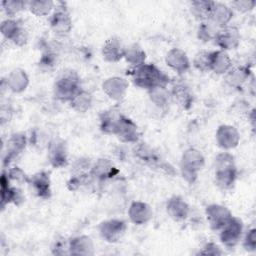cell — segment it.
Wrapping results in <instances>:
<instances>
[{
	"label": "cell",
	"mask_w": 256,
	"mask_h": 256,
	"mask_svg": "<svg viewBox=\"0 0 256 256\" xmlns=\"http://www.w3.org/2000/svg\"><path fill=\"white\" fill-rule=\"evenodd\" d=\"M240 134L232 125H221L216 131V143L223 150H231L239 144Z\"/></svg>",
	"instance_id": "obj_11"
},
{
	"label": "cell",
	"mask_w": 256,
	"mask_h": 256,
	"mask_svg": "<svg viewBox=\"0 0 256 256\" xmlns=\"http://www.w3.org/2000/svg\"><path fill=\"white\" fill-rule=\"evenodd\" d=\"M28 1L23 0H6L2 1V7L9 18H13L17 13L27 7Z\"/></svg>",
	"instance_id": "obj_38"
},
{
	"label": "cell",
	"mask_w": 256,
	"mask_h": 256,
	"mask_svg": "<svg viewBox=\"0 0 256 256\" xmlns=\"http://www.w3.org/2000/svg\"><path fill=\"white\" fill-rule=\"evenodd\" d=\"M6 173H7V176L10 181L16 182L18 184L28 183L29 176H27L25 174V172L22 169H20L19 167H13V168L9 169V171H7Z\"/></svg>",
	"instance_id": "obj_41"
},
{
	"label": "cell",
	"mask_w": 256,
	"mask_h": 256,
	"mask_svg": "<svg viewBox=\"0 0 256 256\" xmlns=\"http://www.w3.org/2000/svg\"><path fill=\"white\" fill-rule=\"evenodd\" d=\"M205 215L212 230L220 231L233 217L231 211L220 204H210L205 209Z\"/></svg>",
	"instance_id": "obj_6"
},
{
	"label": "cell",
	"mask_w": 256,
	"mask_h": 256,
	"mask_svg": "<svg viewBox=\"0 0 256 256\" xmlns=\"http://www.w3.org/2000/svg\"><path fill=\"white\" fill-rule=\"evenodd\" d=\"M19 201H23L21 190L11 186L7 173L3 172L1 176V207L4 208L9 203L19 204Z\"/></svg>",
	"instance_id": "obj_21"
},
{
	"label": "cell",
	"mask_w": 256,
	"mask_h": 256,
	"mask_svg": "<svg viewBox=\"0 0 256 256\" xmlns=\"http://www.w3.org/2000/svg\"><path fill=\"white\" fill-rule=\"evenodd\" d=\"M166 211L173 220L182 221L188 217L190 207L181 196L174 195L167 201Z\"/></svg>",
	"instance_id": "obj_20"
},
{
	"label": "cell",
	"mask_w": 256,
	"mask_h": 256,
	"mask_svg": "<svg viewBox=\"0 0 256 256\" xmlns=\"http://www.w3.org/2000/svg\"><path fill=\"white\" fill-rule=\"evenodd\" d=\"M128 216L132 223L136 225H143L152 219L153 210L151 206L145 202L134 201L129 206Z\"/></svg>",
	"instance_id": "obj_16"
},
{
	"label": "cell",
	"mask_w": 256,
	"mask_h": 256,
	"mask_svg": "<svg viewBox=\"0 0 256 256\" xmlns=\"http://www.w3.org/2000/svg\"><path fill=\"white\" fill-rule=\"evenodd\" d=\"M232 67V60L228 53L223 50L212 51L210 71L216 74H226Z\"/></svg>",
	"instance_id": "obj_28"
},
{
	"label": "cell",
	"mask_w": 256,
	"mask_h": 256,
	"mask_svg": "<svg viewBox=\"0 0 256 256\" xmlns=\"http://www.w3.org/2000/svg\"><path fill=\"white\" fill-rule=\"evenodd\" d=\"M33 193L41 198L48 199L51 196V181L50 176L45 171H40L29 177L28 183Z\"/></svg>",
	"instance_id": "obj_14"
},
{
	"label": "cell",
	"mask_w": 256,
	"mask_h": 256,
	"mask_svg": "<svg viewBox=\"0 0 256 256\" xmlns=\"http://www.w3.org/2000/svg\"><path fill=\"white\" fill-rule=\"evenodd\" d=\"M48 160L55 168H62L68 163V152L65 142L61 139H53L48 144Z\"/></svg>",
	"instance_id": "obj_12"
},
{
	"label": "cell",
	"mask_w": 256,
	"mask_h": 256,
	"mask_svg": "<svg viewBox=\"0 0 256 256\" xmlns=\"http://www.w3.org/2000/svg\"><path fill=\"white\" fill-rule=\"evenodd\" d=\"M214 176L216 185L227 190L233 187L237 178V169L234 156L225 151L219 153L214 160Z\"/></svg>",
	"instance_id": "obj_2"
},
{
	"label": "cell",
	"mask_w": 256,
	"mask_h": 256,
	"mask_svg": "<svg viewBox=\"0 0 256 256\" xmlns=\"http://www.w3.org/2000/svg\"><path fill=\"white\" fill-rule=\"evenodd\" d=\"M170 95L171 100H173L183 109H189L191 107L193 102V94L187 85L183 83L174 84L170 91Z\"/></svg>",
	"instance_id": "obj_26"
},
{
	"label": "cell",
	"mask_w": 256,
	"mask_h": 256,
	"mask_svg": "<svg viewBox=\"0 0 256 256\" xmlns=\"http://www.w3.org/2000/svg\"><path fill=\"white\" fill-rule=\"evenodd\" d=\"M132 80L137 87L147 91L158 86H167L170 82V78L157 66L147 63L134 68Z\"/></svg>",
	"instance_id": "obj_1"
},
{
	"label": "cell",
	"mask_w": 256,
	"mask_h": 256,
	"mask_svg": "<svg viewBox=\"0 0 256 256\" xmlns=\"http://www.w3.org/2000/svg\"><path fill=\"white\" fill-rule=\"evenodd\" d=\"M211 57H212V51H206V50L199 51L193 59L194 67L201 72L210 71Z\"/></svg>",
	"instance_id": "obj_37"
},
{
	"label": "cell",
	"mask_w": 256,
	"mask_h": 256,
	"mask_svg": "<svg viewBox=\"0 0 256 256\" xmlns=\"http://www.w3.org/2000/svg\"><path fill=\"white\" fill-rule=\"evenodd\" d=\"M231 5L235 10L241 13H246L251 11L255 7L256 2L254 0H237L233 1Z\"/></svg>",
	"instance_id": "obj_44"
},
{
	"label": "cell",
	"mask_w": 256,
	"mask_h": 256,
	"mask_svg": "<svg viewBox=\"0 0 256 256\" xmlns=\"http://www.w3.org/2000/svg\"><path fill=\"white\" fill-rule=\"evenodd\" d=\"M134 152L137 158L151 167H159L165 169L167 172H169V169L172 170V168H167V164L161 161L160 157L153 151V149L144 143L137 145L134 149Z\"/></svg>",
	"instance_id": "obj_22"
},
{
	"label": "cell",
	"mask_w": 256,
	"mask_h": 256,
	"mask_svg": "<svg viewBox=\"0 0 256 256\" xmlns=\"http://www.w3.org/2000/svg\"><path fill=\"white\" fill-rule=\"evenodd\" d=\"M80 77L75 71L64 72L55 82L54 96L63 102H70L73 97L81 90Z\"/></svg>",
	"instance_id": "obj_4"
},
{
	"label": "cell",
	"mask_w": 256,
	"mask_h": 256,
	"mask_svg": "<svg viewBox=\"0 0 256 256\" xmlns=\"http://www.w3.org/2000/svg\"><path fill=\"white\" fill-rule=\"evenodd\" d=\"M29 84V77L25 70L16 68L12 70L6 80L7 87L14 93L23 92Z\"/></svg>",
	"instance_id": "obj_27"
},
{
	"label": "cell",
	"mask_w": 256,
	"mask_h": 256,
	"mask_svg": "<svg viewBox=\"0 0 256 256\" xmlns=\"http://www.w3.org/2000/svg\"><path fill=\"white\" fill-rule=\"evenodd\" d=\"M26 143H27V139H26L25 134H23V133L13 134L7 141L6 157L3 160L4 165L9 164L19 154H21L23 152V150L25 149Z\"/></svg>",
	"instance_id": "obj_24"
},
{
	"label": "cell",
	"mask_w": 256,
	"mask_h": 256,
	"mask_svg": "<svg viewBox=\"0 0 256 256\" xmlns=\"http://www.w3.org/2000/svg\"><path fill=\"white\" fill-rule=\"evenodd\" d=\"M150 100L156 106L163 108L171 100L170 91L167 89V86H158L148 91Z\"/></svg>",
	"instance_id": "obj_33"
},
{
	"label": "cell",
	"mask_w": 256,
	"mask_h": 256,
	"mask_svg": "<svg viewBox=\"0 0 256 256\" xmlns=\"http://www.w3.org/2000/svg\"><path fill=\"white\" fill-rule=\"evenodd\" d=\"M57 65V54L52 52V51H46L45 53L42 54L40 61H39V66H41L43 69H52Z\"/></svg>",
	"instance_id": "obj_42"
},
{
	"label": "cell",
	"mask_w": 256,
	"mask_h": 256,
	"mask_svg": "<svg viewBox=\"0 0 256 256\" xmlns=\"http://www.w3.org/2000/svg\"><path fill=\"white\" fill-rule=\"evenodd\" d=\"M127 225L125 221L120 219H109L103 221L99 225L100 236L109 243L119 241L125 234Z\"/></svg>",
	"instance_id": "obj_9"
},
{
	"label": "cell",
	"mask_w": 256,
	"mask_h": 256,
	"mask_svg": "<svg viewBox=\"0 0 256 256\" xmlns=\"http://www.w3.org/2000/svg\"><path fill=\"white\" fill-rule=\"evenodd\" d=\"M125 46L120 39L111 37L107 39L102 47V56L108 62H118L124 57Z\"/></svg>",
	"instance_id": "obj_23"
},
{
	"label": "cell",
	"mask_w": 256,
	"mask_h": 256,
	"mask_svg": "<svg viewBox=\"0 0 256 256\" xmlns=\"http://www.w3.org/2000/svg\"><path fill=\"white\" fill-rule=\"evenodd\" d=\"M2 35L17 46H24L28 41V32L25 27L13 18L4 20L0 25Z\"/></svg>",
	"instance_id": "obj_5"
},
{
	"label": "cell",
	"mask_w": 256,
	"mask_h": 256,
	"mask_svg": "<svg viewBox=\"0 0 256 256\" xmlns=\"http://www.w3.org/2000/svg\"><path fill=\"white\" fill-rule=\"evenodd\" d=\"M166 64L178 74L187 72L190 68V60L187 54L179 48H172L165 57Z\"/></svg>",
	"instance_id": "obj_15"
},
{
	"label": "cell",
	"mask_w": 256,
	"mask_h": 256,
	"mask_svg": "<svg viewBox=\"0 0 256 256\" xmlns=\"http://www.w3.org/2000/svg\"><path fill=\"white\" fill-rule=\"evenodd\" d=\"M199 254H204V255H221L222 251L220 250L219 246L216 245L215 243H207L201 251H199Z\"/></svg>",
	"instance_id": "obj_45"
},
{
	"label": "cell",
	"mask_w": 256,
	"mask_h": 256,
	"mask_svg": "<svg viewBox=\"0 0 256 256\" xmlns=\"http://www.w3.org/2000/svg\"><path fill=\"white\" fill-rule=\"evenodd\" d=\"M243 233V222L237 217H232L230 221L220 230V240L222 244L228 248L236 246Z\"/></svg>",
	"instance_id": "obj_7"
},
{
	"label": "cell",
	"mask_w": 256,
	"mask_h": 256,
	"mask_svg": "<svg viewBox=\"0 0 256 256\" xmlns=\"http://www.w3.org/2000/svg\"><path fill=\"white\" fill-rule=\"evenodd\" d=\"M205 164V159L203 154L195 149H187L181 157L180 161V171L183 179L189 184H193L198 177L199 172L202 170Z\"/></svg>",
	"instance_id": "obj_3"
},
{
	"label": "cell",
	"mask_w": 256,
	"mask_h": 256,
	"mask_svg": "<svg viewBox=\"0 0 256 256\" xmlns=\"http://www.w3.org/2000/svg\"><path fill=\"white\" fill-rule=\"evenodd\" d=\"M240 32L235 26H225L219 29L217 32L214 41L220 50H234L240 44Z\"/></svg>",
	"instance_id": "obj_10"
},
{
	"label": "cell",
	"mask_w": 256,
	"mask_h": 256,
	"mask_svg": "<svg viewBox=\"0 0 256 256\" xmlns=\"http://www.w3.org/2000/svg\"><path fill=\"white\" fill-rule=\"evenodd\" d=\"M219 27L214 25L209 20H205L200 23L197 31V36L200 40L207 42L210 40H214L217 32L219 31Z\"/></svg>",
	"instance_id": "obj_36"
},
{
	"label": "cell",
	"mask_w": 256,
	"mask_h": 256,
	"mask_svg": "<svg viewBox=\"0 0 256 256\" xmlns=\"http://www.w3.org/2000/svg\"><path fill=\"white\" fill-rule=\"evenodd\" d=\"M92 165L93 163L89 158L81 157L77 159L72 166L71 176H85L89 174L91 171Z\"/></svg>",
	"instance_id": "obj_39"
},
{
	"label": "cell",
	"mask_w": 256,
	"mask_h": 256,
	"mask_svg": "<svg viewBox=\"0 0 256 256\" xmlns=\"http://www.w3.org/2000/svg\"><path fill=\"white\" fill-rule=\"evenodd\" d=\"M51 252L54 255H68L69 254V240H67L64 237L56 238L51 245Z\"/></svg>",
	"instance_id": "obj_40"
},
{
	"label": "cell",
	"mask_w": 256,
	"mask_h": 256,
	"mask_svg": "<svg viewBox=\"0 0 256 256\" xmlns=\"http://www.w3.org/2000/svg\"><path fill=\"white\" fill-rule=\"evenodd\" d=\"M54 2L51 0H32L27 2V8L35 16L42 17L48 15L54 7Z\"/></svg>",
	"instance_id": "obj_34"
},
{
	"label": "cell",
	"mask_w": 256,
	"mask_h": 256,
	"mask_svg": "<svg viewBox=\"0 0 256 256\" xmlns=\"http://www.w3.org/2000/svg\"><path fill=\"white\" fill-rule=\"evenodd\" d=\"M114 135L123 143H136L139 138L138 127L130 118L120 114L115 126Z\"/></svg>",
	"instance_id": "obj_8"
},
{
	"label": "cell",
	"mask_w": 256,
	"mask_h": 256,
	"mask_svg": "<svg viewBox=\"0 0 256 256\" xmlns=\"http://www.w3.org/2000/svg\"><path fill=\"white\" fill-rule=\"evenodd\" d=\"M212 4H213V1L195 0V1H192L190 4V11L196 19L203 22L207 20L209 17Z\"/></svg>",
	"instance_id": "obj_32"
},
{
	"label": "cell",
	"mask_w": 256,
	"mask_h": 256,
	"mask_svg": "<svg viewBox=\"0 0 256 256\" xmlns=\"http://www.w3.org/2000/svg\"><path fill=\"white\" fill-rule=\"evenodd\" d=\"M120 114H116L112 110L103 111L100 114V129L106 134H114L115 126Z\"/></svg>",
	"instance_id": "obj_35"
},
{
	"label": "cell",
	"mask_w": 256,
	"mask_h": 256,
	"mask_svg": "<svg viewBox=\"0 0 256 256\" xmlns=\"http://www.w3.org/2000/svg\"><path fill=\"white\" fill-rule=\"evenodd\" d=\"M69 103L71 108L76 112L85 113L92 106V95L88 91L81 89Z\"/></svg>",
	"instance_id": "obj_31"
},
{
	"label": "cell",
	"mask_w": 256,
	"mask_h": 256,
	"mask_svg": "<svg viewBox=\"0 0 256 256\" xmlns=\"http://www.w3.org/2000/svg\"><path fill=\"white\" fill-rule=\"evenodd\" d=\"M104 93L114 101H121L126 96L128 90V82L121 77L113 76L107 78L102 83Z\"/></svg>",
	"instance_id": "obj_13"
},
{
	"label": "cell",
	"mask_w": 256,
	"mask_h": 256,
	"mask_svg": "<svg viewBox=\"0 0 256 256\" xmlns=\"http://www.w3.org/2000/svg\"><path fill=\"white\" fill-rule=\"evenodd\" d=\"M123 58L126 60V62H128L130 65L136 68L145 63L146 53L141 48V46L134 43L129 46H125Z\"/></svg>",
	"instance_id": "obj_30"
},
{
	"label": "cell",
	"mask_w": 256,
	"mask_h": 256,
	"mask_svg": "<svg viewBox=\"0 0 256 256\" xmlns=\"http://www.w3.org/2000/svg\"><path fill=\"white\" fill-rule=\"evenodd\" d=\"M118 173L119 171L112 164V162L105 158H100L95 163H93L90 171V174L94 178V180H97L99 182L111 179Z\"/></svg>",
	"instance_id": "obj_19"
},
{
	"label": "cell",
	"mask_w": 256,
	"mask_h": 256,
	"mask_svg": "<svg viewBox=\"0 0 256 256\" xmlns=\"http://www.w3.org/2000/svg\"><path fill=\"white\" fill-rule=\"evenodd\" d=\"M69 254L70 255H93L94 244L92 239L86 235L73 237L69 240Z\"/></svg>",
	"instance_id": "obj_25"
},
{
	"label": "cell",
	"mask_w": 256,
	"mask_h": 256,
	"mask_svg": "<svg viewBox=\"0 0 256 256\" xmlns=\"http://www.w3.org/2000/svg\"><path fill=\"white\" fill-rule=\"evenodd\" d=\"M233 17V10L228 5L213 1L211 11L207 20L212 22L219 28L225 27L231 21Z\"/></svg>",
	"instance_id": "obj_17"
},
{
	"label": "cell",
	"mask_w": 256,
	"mask_h": 256,
	"mask_svg": "<svg viewBox=\"0 0 256 256\" xmlns=\"http://www.w3.org/2000/svg\"><path fill=\"white\" fill-rule=\"evenodd\" d=\"M251 71L247 66L231 67L225 74V82L234 88L241 87L250 77Z\"/></svg>",
	"instance_id": "obj_29"
},
{
	"label": "cell",
	"mask_w": 256,
	"mask_h": 256,
	"mask_svg": "<svg viewBox=\"0 0 256 256\" xmlns=\"http://www.w3.org/2000/svg\"><path fill=\"white\" fill-rule=\"evenodd\" d=\"M243 248L248 252H254L256 250V229L251 228L245 234L243 240Z\"/></svg>",
	"instance_id": "obj_43"
},
{
	"label": "cell",
	"mask_w": 256,
	"mask_h": 256,
	"mask_svg": "<svg viewBox=\"0 0 256 256\" xmlns=\"http://www.w3.org/2000/svg\"><path fill=\"white\" fill-rule=\"evenodd\" d=\"M50 27L58 35L68 34L72 29V19L68 11L58 8L50 17Z\"/></svg>",
	"instance_id": "obj_18"
}]
</instances>
